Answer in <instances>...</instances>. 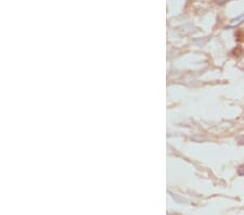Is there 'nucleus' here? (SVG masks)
<instances>
[{
    "label": "nucleus",
    "instance_id": "obj_1",
    "mask_svg": "<svg viewBox=\"0 0 244 215\" xmlns=\"http://www.w3.org/2000/svg\"><path fill=\"white\" fill-rule=\"evenodd\" d=\"M243 52H244V50H243V48H241V47H237V48L232 51V53L235 55V57H240V55L243 54Z\"/></svg>",
    "mask_w": 244,
    "mask_h": 215
},
{
    "label": "nucleus",
    "instance_id": "obj_2",
    "mask_svg": "<svg viewBox=\"0 0 244 215\" xmlns=\"http://www.w3.org/2000/svg\"><path fill=\"white\" fill-rule=\"evenodd\" d=\"M237 39H238L239 41H242L244 40V32L242 31V29H240V31H238L237 32Z\"/></svg>",
    "mask_w": 244,
    "mask_h": 215
},
{
    "label": "nucleus",
    "instance_id": "obj_3",
    "mask_svg": "<svg viewBox=\"0 0 244 215\" xmlns=\"http://www.w3.org/2000/svg\"><path fill=\"white\" fill-rule=\"evenodd\" d=\"M239 174H240V175H244V165L241 166V167L239 169Z\"/></svg>",
    "mask_w": 244,
    "mask_h": 215
}]
</instances>
